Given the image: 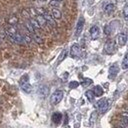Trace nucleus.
<instances>
[{
  "label": "nucleus",
  "instance_id": "f257e3e1",
  "mask_svg": "<svg viewBox=\"0 0 128 128\" xmlns=\"http://www.w3.org/2000/svg\"><path fill=\"white\" fill-rule=\"evenodd\" d=\"M95 107L98 109V111H99L101 114H103V113H105V112L107 111V109H108V107H109V101H108L107 99H105V98L100 99V100L97 101V103L95 104Z\"/></svg>",
  "mask_w": 128,
  "mask_h": 128
},
{
  "label": "nucleus",
  "instance_id": "f03ea898",
  "mask_svg": "<svg viewBox=\"0 0 128 128\" xmlns=\"http://www.w3.org/2000/svg\"><path fill=\"white\" fill-rule=\"evenodd\" d=\"M63 95H64V94H63V91H61V90H56V91L51 95V98H50L51 103H52L53 105L58 104V103L62 100Z\"/></svg>",
  "mask_w": 128,
  "mask_h": 128
},
{
  "label": "nucleus",
  "instance_id": "7ed1b4c3",
  "mask_svg": "<svg viewBox=\"0 0 128 128\" xmlns=\"http://www.w3.org/2000/svg\"><path fill=\"white\" fill-rule=\"evenodd\" d=\"M104 51L106 54H113L115 51V42L112 40H108L104 45Z\"/></svg>",
  "mask_w": 128,
  "mask_h": 128
},
{
  "label": "nucleus",
  "instance_id": "20e7f679",
  "mask_svg": "<svg viewBox=\"0 0 128 128\" xmlns=\"http://www.w3.org/2000/svg\"><path fill=\"white\" fill-rule=\"evenodd\" d=\"M84 24H85V20L84 18L81 16L79 19H78V22H77V25H76V29H75V36L76 37H79L82 30H83V27H84Z\"/></svg>",
  "mask_w": 128,
  "mask_h": 128
},
{
  "label": "nucleus",
  "instance_id": "39448f33",
  "mask_svg": "<svg viewBox=\"0 0 128 128\" xmlns=\"http://www.w3.org/2000/svg\"><path fill=\"white\" fill-rule=\"evenodd\" d=\"M80 53H81V49H80V46L78 44H73L70 48V55L71 57H78L80 56Z\"/></svg>",
  "mask_w": 128,
  "mask_h": 128
},
{
  "label": "nucleus",
  "instance_id": "423d86ee",
  "mask_svg": "<svg viewBox=\"0 0 128 128\" xmlns=\"http://www.w3.org/2000/svg\"><path fill=\"white\" fill-rule=\"evenodd\" d=\"M90 36H91V39L92 40H96L98 37H99V34H100V29L97 25H93L91 28H90Z\"/></svg>",
  "mask_w": 128,
  "mask_h": 128
},
{
  "label": "nucleus",
  "instance_id": "0eeeda50",
  "mask_svg": "<svg viewBox=\"0 0 128 128\" xmlns=\"http://www.w3.org/2000/svg\"><path fill=\"white\" fill-rule=\"evenodd\" d=\"M116 41H117L119 46H124L127 43V35H126V33H123V32L119 33L117 35V40Z\"/></svg>",
  "mask_w": 128,
  "mask_h": 128
},
{
  "label": "nucleus",
  "instance_id": "6e6552de",
  "mask_svg": "<svg viewBox=\"0 0 128 128\" xmlns=\"http://www.w3.org/2000/svg\"><path fill=\"white\" fill-rule=\"evenodd\" d=\"M119 72V67L117 64H112L110 67H109V78H114Z\"/></svg>",
  "mask_w": 128,
  "mask_h": 128
},
{
  "label": "nucleus",
  "instance_id": "1a4fd4ad",
  "mask_svg": "<svg viewBox=\"0 0 128 128\" xmlns=\"http://www.w3.org/2000/svg\"><path fill=\"white\" fill-rule=\"evenodd\" d=\"M49 93V87L46 85H41L38 88V94L40 97H46Z\"/></svg>",
  "mask_w": 128,
  "mask_h": 128
},
{
  "label": "nucleus",
  "instance_id": "9d476101",
  "mask_svg": "<svg viewBox=\"0 0 128 128\" xmlns=\"http://www.w3.org/2000/svg\"><path fill=\"white\" fill-rule=\"evenodd\" d=\"M5 31H6V34H7L8 37H10V36H15V35L18 33L16 27H15V26H11V25H8V26L6 27V29H5Z\"/></svg>",
  "mask_w": 128,
  "mask_h": 128
},
{
  "label": "nucleus",
  "instance_id": "9b49d317",
  "mask_svg": "<svg viewBox=\"0 0 128 128\" xmlns=\"http://www.w3.org/2000/svg\"><path fill=\"white\" fill-rule=\"evenodd\" d=\"M61 120H62V114L60 112H54L52 114V122L54 124H56V125L60 124Z\"/></svg>",
  "mask_w": 128,
  "mask_h": 128
},
{
  "label": "nucleus",
  "instance_id": "f8f14e48",
  "mask_svg": "<svg viewBox=\"0 0 128 128\" xmlns=\"http://www.w3.org/2000/svg\"><path fill=\"white\" fill-rule=\"evenodd\" d=\"M44 17H45V19H46V21H47V23L51 26V27H55L56 26V22H55V19L52 17V15L51 14H49V13H45L44 15H43Z\"/></svg>",
  "mask_w": 128,
  "mask_h": 128
},
{
  "label": "nucleus",
  "instance_id": "ddd939ff",
  "mask_svg": "<svg viewBox=\"0 0 128 128\" xmlns=\"http://www.w3.org/2000/svg\"><path fill=\"white\" fill-rule=\"evenodd\" d=\"M51 15H52V17H53L54 19H60V18L62 17L61 11H60L59 9H57V8H53V9L51 10Z\"/></svg>",
  "mask_w": 128,
  "mask_h": 128
},
{
  "label": "nucleus",
  "instance_id": "4468645a",
  "mask_svg": "<svg viewBox=\"0 0 128 128\" xmlns=\"http://www.w3.org/2000/svg\"><path fill=\"white\" fill-rule=\"evenodd\" d=\"M36 20H37V22L39 23V25L41 27H45L47 25V21H46V19H45V17L43 15H37L36 16Z\"/></svg>",
  "mask_w": 128,
  "mask_h": 128
},
{
  "label": "nucleus",
  "instance_id": "2eb2a0df",
  "mask_svg": "<svg viewBox=\"0 0 128 128\" xmlns=\"http://www.w3.org/2000/svg\"><path fill=\"white\" fill-rule=\"evenodd\" d=\"M20 87H21V89H22L25 93H31V92H32V85H31L29 82L20 85Z\"/></svg>",
  "mask_w": 128,
  "mask_h": 128
},
{
  "label": "nucleus",
  "instance_id": "dca6fc26",
  "mask_svg": "<svg viewBox=\"0 0 128 128\" xmlns=\"http://www.w3.org/2000/svg\"><path fill=\"white\" fill-rule=\"evenodd\" d=\"M93 92H94L95 96H97V97L102 96V95H103V93H104L103 88H102L100 85H96V86L94 87V89H93Z\"/></svg>",
  "mask_w": 128,
  "mask_h": 128
},
{
  "label": "nucleus",
  "instance_id": "f3484780",
  "mask_svg": "<svg viewBox=\"0 0 128 128\" xmlns=\"http://www.w3.org/2000/svg\"><path fill=\"white\" fill-rule=\"evenodd\" d=\"M7 23H8V25L15 26V25L18 23V18H17V16H15V15L10 16V17L8 18V20H7Z\"/></svg>",
  "mask_w": 128,
  "mask_h": 128
},
{
  "label": "nucleus",
  "instance_id": "a211bd4d",
  "mask_svg": "<svg viewBox=\"0 0 128 128\" xmlns=\"http://www.w3.org/2000/svg\"><path fill=\"white\" fill-rule=\"evenodd\" d=\"M14 43H18V44L25 43V41H24V36H22L20 33H17V34L14 36Z\"/></svg>",
  "mask_w": 128,
  "mask_h": 128
},
{
  "label": "nucleus",
  "instance_id": "6ab92c4d",
  "mask_svg": "<svg viewBox=\"0 0 128 128\" xmlns=\"http://www.w3.org/2000/svg\"><path fill=\"white\" fill-rule=\"evenodd\" d=\"M104 11H105V13H106V14H108V15L112 14V12L114 11V5H113L112 3L107 4V5L105 6V8H104Z\"/></svg>",
  "mask_w": 128,
  "mask_h": 128
},
{
  "label": "nucleus",
  "instance_id": "aec40b11",
  "mask_svg": "<svg viewBox=\"0 0 128 128\" xmlns=\"http://www.w3.org/2000/svg\"><path fill=\"white\" fill-rule=\"evenodd\" d=\"M85 96L87 97V99L90 101V102H92L93 100H94V97H95V94H94V92H93V90H87L86 92H85Z\"/></svg>",
  "mask_w": 128,
  "mask_h": 128
},
{
  "label": "nucleus",
  "instance_id": "412c9836",
  "mask_svg": "<svg viewBox=\"0 0 128 128\" xmlns=\"http://www.w3.org/2000/svg\"><path fill=\"white\" fill-rule=\"evenodd\" d=\"M121 67H122V69H124V70L128 69V52L125 54V56H124V58H123V60H122Z\"/></svg>",
  "mask_w": 128,
  "mask_h": 128
},
{
  "label": "nucleus",
  "instance_id": "4be33fe9",
  "mask_svg": "<svg viewBox=\"0 0 128 128\" xmlns=\"http://www.w3.org/2000/svg\"><path fill=\"white\" fill-rule=\"evenodd\" d=\"M29 22L31 23V25L33 26V28L35 29V31H36V30H40V29H41V26L39 25V23L37 22V20H36V19L31 18V19L29 20Z\"/></svg>",
  "mask_w": 128,
  "mask_h": 128
},
{
  "label": "nucleus",
  "instance_id": "5701e85b",
  "mask_svg": "<svg viewBox=\"0 0 128 128\" xmlns=\"http://www.w3.org/2000/svg\"><path fill=\"white\" fill-rule=\"evenodd\" d=\"M25 27H26V29H27L31 34H34V33H35V29L33 28V26L31 25V23H30L29 21L25 22Z\"/></svg>",
  "mask_w": 128,
  "mask_h": 128
},
{
  "label": "nucleus",
  "instance_id": "b1692460",
  "mask_svg": "<svg viewBox=\"0 0 128 128\" xmlns=\"http://www.w3.org/2000/svg\"><path fill=\"white\" fill-rule=\"evenodd\" d=\"M32 38H33V39L35 40V42L38 43V44H42V43H43V39L41 38V36H39V35L36 34V33L32 34Z\"/></svg>",
  "mask_w": 128,
  "mask_h": 128
},
{
  "label": "nucleus",
  "instance_id": "393cba45",
  "mask_svg": "<svg viewBox=\"0 0 128 128\" xmlns=\"http://www.w3.org/2000/svg\"><path fill=\"white\" fill-rule=\"evenodd\" d=\"M66 56H67V50H66V49H64V50L60 53V55H59V57H58V63L62 62V61L66 58Z\"/></svg>",
  "mask_w": 128,
  "mask_h": 128
},
{
  "label": "nucleus",
  "instance_id": "a878e982",
  "mask_svg": "<svg viewBox=\"0 0 128 128\" xmlns=\"http://www.w3.org/2000/svg\"><path fill=\"white\" fill-rule=\"evenodd\" d=\"M96 117H97V112H96V111H93V112L91 113V116H90V119H89V124H90L91 126L94 124V122H95V120H96Z\"/></svg>",
  "mask_w": 128,
  "mask_h": 128
},
{
  "label": "nucleus",
  "instance_id": "bb28decb",
  "mask_svg": "<svg viewBox=\"0 0 128 128\" xmlns=\"http://www.w3.org/2000/svg\"><path fill=\"white\" fill-rule=\"evenodd\" d=\"M27 82H29V76L27 75V74H24L21 78H20V81H19V84L20 85H22V84H24V83H27Z\"/></svg>",
  "mask_w": 128,
  "mask_h": 128
},
{
  "label": "nucleus",
  "instance_id": "cd10ccee",
  "mask_svg": "<svg viewBox=\"0 0 128 128\" xmlns=\"http://www.w3.org/2000/svg\"><path fill=\"white\" fill-rule=\"evenodd\" d=\"M120 117H121V121H124V122L128 123V112H126V111L121 112L120 113Z\"/></svg>",
  "mask_w": 128,
  "mask_h": 128
},
{
  "label": "nucleus",
  "instance_id": "c85d7f7f",
  "mask_svg": "<svg viewBox=\"0 0 128 128\" xmlns=\"http://www.w3.org/2000/svg\"><path fill=\"white\" fill-rule=\"evenodd\" d=\"M90 84H92V80H91V79H89V78H85V79L82 81V83H81V85H82V86H84V87L89 86Z\"/></svg>",
  "mask_w": 128,
  "mask_h": 128
},
{
  "label": "nucleus",
  "instance_id": "c756f323",
  "mask_svg": "<svg viewBox=\"0 0 128 128\" xmlns=\"http://www.w3.org/2000/svg\"><path fill=\"white\" fill-rule=\"evenodd\" d=\"M104 32L106 35H110L111 32H112V29H111V24H108L104 27Z\"/></svg>",
  "mask_w": 128,
  "mask_h": 128
},
{
  "label": "nucleus",
  "instance_id": "7c9ffc66",
  "mask_svg": "<svg viewBox=\"0 0 128 128\" xmlns=\"http://www.w3.org/2000/svg\"><path fill=\"white\" fill-rule=\"evenodd\" d=\"M78 86H79V82H77V81H71L69 83V88H71V89L77 88Z\"/></svg>",
  "mask_w": 128,
  "mask_h": 128
},
{
  "label": "nucleus",
  "instance_id": "2f4dec72",
  "mask_svg": "<svg viewBox=\"0 0 128 128\" xmlns=\"http://www.w3.org/2000/svg\"><path fill=\"white\" fill-rule=\"evenodd\" d=\"M49 5H50L51 7L57 8V7L60 5V2H58V1H55V0H51V1L49 2Z\"/></svg>",
  "mask_w": 128,
  "mask_h": 128
},
{
  "label": "nucleus",
  "instance_id": "473e14b6",
  "mask_svg": "<svg viewBox=\"0 0 128 128\" xmlns=\"http://www.w3.org/2000/svg\"><path fill=\"white\" fill-rule=\"evenodd\" d=\"M24 41L26 44H30L32 42V37H30L29 35H24Z\"/></svg>",
  "mask_w": 128,
  "mask_h": 128
},
{
  "label": "nucleus",
  "instance_id": "72a5a7b5",
  "mask_svg": "<svg viewBox=\"0 0 128 128\" xmlns=\"http://www.w3.org/2000/svg\"><path fill=\"white\" fill-rule=\"evenodd\" d=\"M22 15H23V16H24L25 18H29V17L31 16L28 10H23V11H22Z\"/></svg>",
  "mask_w": 128,
  "mask_h": 128
},
{
  "label": "nucleus",
  "instance_id": "f704fd0d",
  "mask_svg": "<svg viewBox=\"0 0 128 128\" xmlns=\"http://www.w3.org/2000/svg\"><path fill=\"white\" fill-rule=\"evenodd\" d=\"M6 35H7V34H6V31H5V30H1V31H0V39H1V40H3V39L6 37Z\"/></svg>",
  "mask_w": 128,
  "mask_h": 128
},
{
  "label": "nucleus",
  "instance_id": "c9c22d12",
  "mask_svg": "<svg viewBox=\"0 0 128 128\" xmlns=\"http://www.w3.org/2000/svg\"><path fill=\"white\" fill-rule=\"evenodd\" d=\"M124 17H125V19L128 18V6H125V8H124Z\"/></svg>",
  "mask_w": 128,
  "mask_h": 128
},
{
  "label": "nucleus",
  "instance_id": "e433bc0d",
  "mask_svg": "<svg viewBox=\"0 0 128 128\" xmlns=\"http://www.w3.org/2000/svg\"><path fill=\"white\" fill-rule=\"evenodd\" d=\"M124 109H125V111H126V112H128V105H126V106L124 107Z\"/></svg>",
  "mask_w": 128,
  "mask_h": 128
},
{
  "label": "nucleus",
  "instance_id": "4c0bfd02",
  "mask_svg": "<svg viewBox=\"0 0 128 128\" xmlns=\"http://www.w3.org/2000/svg\"><path fill=\"white\" fill-rule=\"evenodd\" d=\"M55 1H58V2H61L62 0H55Z\"/></svg>",
  "mask_w": 128,
  "mask_h": 128
},
{
  "label": "nucleus",
  "instance_id": "58836bf2",
  "mask_svg": "<svg viewBox=\"0 0 128 128\" xmlns=\"http://www.w3.org/2000/svg\"><path fill=\"white\" fill-rule=\"evenodd\" d=\"M0 44H1V39H0Z\"/></svg>",
  "mask_w": 128,
  "mask_h": 128
}]
</instances>
